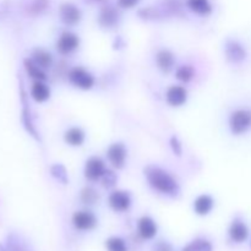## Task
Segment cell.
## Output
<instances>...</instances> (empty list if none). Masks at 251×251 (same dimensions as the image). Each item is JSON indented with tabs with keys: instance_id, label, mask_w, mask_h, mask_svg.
<instances>
[{
	"instance_id": "cell-1",
	"label": "cell",
	"mask_w": 251,
	"mask_h": 251,
	"mask_svg": "<svg viewBox=\"0 0 251 251\" xmlns=\"http://www.w3.org/2000/svg\"><path fill=\"white\" fill-rule=\"evenodd\" d=\"M146 176L150 185L159 193L173 195L178 191L179 186L176 180L163 169L157 168V167H149L146 169Z\"/></svg>"
},
{
	"instance_id": "cell-2",
	"label": "cell",
	"mask_w": 251,
	"mask_h": 251,
	"mask_svg": "<svg viewBox=\"0 0 251 251\" xmlns=\"http://www.w3.org/2000/svg\"><path fill=\"white\" fill-rule=\"evenodd\" d=\"M230 130L233 134L242 135L251 127V112L245 109L235 110L229 118Z\"/></svg>"
},
{
	"instance_id": "cell-3",
	"label": "cell",
	"mask_w": 251,
	"mask_h": 251,
	"mask_svg": "<svg viewBox=\"0 0 251 251\" xmlns=\"http://www.w3.org/2000/svg\"><path fill=\"white\" fill-rule=\"evenodd\" d=\"M69 80L74 86L81 90H90L95 85L93 76L82 68H74L69 73Z\"/></svg>"
},
{
	"instance_id": "cell-4",
	"label": "cell",
	"mask_w": 251,
	"mask_h": 251,
	"mask_svg": "<svg viewBox=\"0 0 251 251\" xmlns=\"http://www.w3.org/2000/svg\"><path fill=\"white\" fill-rule=\"evenodd\" d=\"M107 157L109 159L110 164L114 168L120 169L124 167L125 161H126V149L123 144L117 142V144L110 145L107 151Z\"/></svg>"
},
{
	"instance_id": "cell-5",
	"label": "cell",
	"mask_w": 251,
	"mask_h": 251,
	"mask_svg": "<svg viewBox=\"0 0 251 251\" xmlns=\"http://www.w3.org/2000/svg\"><path fill=\"white\" fill-rule=\"evenodd\" d=\"M105 173L104 163L98 157H91L85 166V176L91 181H96L103 176Z\"/></svg>"
},
{
	"instance_id": "cell-6",
	"label": "cell",
	"mask_w": 251,
	"mask_h": 251,
	"mask_svg": "<svg viewBox=\"0 0 251 251\" xmlns=\"http://www.w3.org/2000/svg\"><path fill=\"white\" fill-rule=\"evenodd\" d=\"M108 202H109V206L117 212H124V211H127L131 206V198L127 193L125 191H113L109 195V199H108Z\"/></svg>"
},
{
	"instance_id": "cell-7",
	"label": "cell",
	"mask_w": 251,
	"mask_h": 251,
	"mask_svg": "<svg viewBox=\"0 0 251 251\" xmlns=\"http://www.w3.org/2000/svg\"><path fill=\"white\" fill-rule=\"evenodd\" d=\"M73 223L76 229L91 230L97 225V218L88 211H78L73 216Z\"/></svg>"
},
{
	"instance_id": "cell-8",
	"label": "cell",
	"mask_w": 251,
	"mask_h": 251,
	"mask_svg": "<svg viewBox=\"0 0 251 251\" xmlns=\"http://www.w3.org/2000/svg\"><path fill=\"white\" fill-rule=\"evenodd\" d=\"M78 44H80V39L75 33L64 32L56 42V49L61 54H70L77 48Z\"/></svg>"
},
{
	"instance_id": "cell-9",
	"label": "cell",
	"mask_w": 251,
	"mask_h": 251,
	"mask_svg": "<svg viewBox=\"0 0 251 251\" xmlns=\"http://www.w3.org/2000/svg\"><path fill=\"white\" fill-rule=\"evenodd\" d=\"M59 15H60L61 21L68 26H74V25L78 24L81 20V11L77 6L73 4L65 2L60 6L59 10Z\"/></svg>"
},
{
	"instance_id": "cell-10",
	"label": "cell",
	"mask_w": 251,
	"mask_h": 251,
	"mask_svg": "<svg viewBox=\"0 0 251 251\" xmlns=\"http://www.w3.org/2000/svg\"><path fill=\"white\" fill-rule=\"evenodd\" d=\"M167 102L173 107H180L188 100V91L181 86H172L167 91Z\"/></svg>"
},
{
	"instance_id": "cell-11",
	"label": "cell",
	"mask_w": 251,
	"mask_h": 251,
	"mask_svg": "<svg viewBox=\"0 0 251 251\" xmlns=\"http://www.w3.org/2000/svg\"><path fill=\"white\" fill-rule=\"evenodd\" d=\"M226 55H227L228 60L233 61V63H240L247 58V51L242 44L235 41H230L226 46Z\"/></svg>"
},
{
	"instance_id": "cell-12",
	"label": "cell",
	"mask_w": 251,
	"mask_h": 251,
	"mask_svg": "<svg viewBox=\"0 0 251 251\" xmlns=\"http://www.w3.org/2000/svg\"><path fill=\"white\" fill-rule=\"evenodd\" d=\"M249 235V229H248L247 225L242 222L240 220H235L234 222L230 225L229 228V237L233 242L235 243H243L248 239Z\"/></svg>"
},
{
	"instance_id": "cell-13",
	"label": "cell",
	"mask_w": 251,
	"mask_h": 251,
	"mask_svg": "<svg viewBox=\"0 0 251 251\" xmlns=\"http://www.w3.org/2000/svg\"><path fill=\"white\" fill-rule=\"evenodd\" d=\"M139 233L144 239H152L157 234V225L150 217H142L139 221Z\"/></svg>"
},
{
	"instance_id": "cell-14",
	"label": "cell",
	"mask_w": 251,
	"mask_h": 251,
	"mask_svg": "<svg viewBox=\"0 0 251 251\" xmlns=\"http://www.w3.org/2000/svg\"><path fill=\"white\" fill-rule=\"evenodd\" d=\"M213 208V200L208 195H201L194 202V210L198 215L206 216L211 212Z\"/></svg>"
},
{
	"instance_id": "cell-15",
	"label": "cell",
	"mask_w": 251,
	"mask_h": 251,
	"mask_svg": "<svg viewBox=\"0 0 251 251\" xmlns=\"http://www.w3.org/2000/svg\"><path fill=\"white\" fill-rule=\"evenodd\" d=\"M31 96L36 102H44L50 96V90L43 81H36L32 86Z\"/></svg>"
},
{
	"instance_id": "cell-16",
	"label": "cell",
	"mask_w": 251,
	"mask_h": 251,
	"mask_svg": "<svg viewBox=\"0 0 251 251\" xmlns=\"http://www.w3.org/2000/svg\"><path fill=\"white\" fill-rule=\"evenodd\" d=\"M188 6L191 11L201 16L210 15L212 11V5L210 0H188Z\"/></svg>"
},
{
	"instance_id": "cell-17",
	"label": "cell",
	"mask_w": 251,
	"mask_h": 251,
	"mask_svg": "<svg viewBox=\"0 0 251 251\" xmlns=\"http://www.w3.org/2000/svg\"><path fill=\"white\" fill-rule=\"evenodd\" d=\"M157 65L164 73H169L174 66V55L169 50H161L157 54Z\"/></svg>"
},
{
	"instance_id": "cell-18",
	"label": "cell",
	"mask_w": 251,
	"mask_h": 251,
	"mask_svg": "<svg viewBox=\"0 0 251 251\" xmlns=\"http://www.w3.org/2000/svg\"><path fill=\"white\" fill-rule=\"evenodd\" d=\"M64 140L70 146H81L85 141V132L78 127H71L64 135Z\"/></svg>"
},
{
	"instance_id": "cell-19",
	"label": "cell",
	"mask_w": 251,
	"mask_h": 251,
	"mask_svg": "<svg viewBox=\"0 0 251 251\" xmlns=\"http://www.w3.org/2000/svg\"><path fill=\"white\" fill-rule=\"evenodd\" d=\"M118 21V12L113 7L108 6L100 11V24L103 27H112L117 24Z\"/></svg>"
},
{
	"instance_id": "cell-20",
	"label": "cell",
	"mask_w": 251,
	"mask_h": 251,
	"mask_svg": "<svg viewBox=\"0 0 251 251\" xmlns=\"http://www.w3.org/2000/svg\"><path fill=\"white\" fill-rule=\"evenodd\" d=\"M33 61L42 69L49 68L53 63V58H51L50 54L46 50H42V49H37L33 53Z\"/></svg>"
},
{
	"instance_id": "cell-21",
	"label": "cell",
	"mask_w": 251,
	"mask_h": 251,
	"mask_svg": "<svg viewBox=\"0 0 251 251\" xmlns=\"http://www.w3.org/2000/svg\"><path fill=\"white\" fill-rule=\"evenodd\" d=\"M25 68L31 77L36 78L37 81L46 80V74L43 73L42 68H39L33 60H25Z\"/></svg>"
},
{
	"instance_id": "cell-22",
	"label": "cell",
	"mask_w": 251,
	"mask_h": 251,
	"mask_svg": "<svg viewBox=\"0 0 251 251\" xmlns=\"http://www.w3.org/2000/svg\"><path fill=\"white\" fill-rule=\"evenodd\" d=\"M183 251H212V244L206 239H195L189 243Z\"/></svg>"
},
{
	"instance_id": "cell-23",
	"label": "cell",
	"mask_w": 251,
	"mask_h": 251,
	"mask_svg": "<svg viewBox=\"0 0 251 251\" xmlns=\"http://www.w3.org/2000/svg\"><path fill=\"white\" fill-rule=\"evenodd\" d=\"M98 199H100V195L93 188H85L81 191V201L86 205H93L97 202Z\"/></svg>"
},
{
	"instance_id": "cell-24",
	"label": "cell",
	"mask_w": 251,
	"mask_h": 251,
	"mask_svg": "<svg viewBox=\"0 0 251 251\" xmlns=\"http://www.w3.org/2000/svg\"><path fill=\"white\" fill-rule=\"evenodd\" d=\"M194 69L190 65H183L176 70V78L181 82H188L193 78Z\"/></svg>"
},
{
	"instance_id": "cell-25",
	"label": "cell",
	"mask_w": 251,
	"mask_h": 251,
	"mask_svg": "<svg viewBox=\"0 0 251 251\" xmlns=\"http://www.w3.org/2000/svg\"><path fill=\"white\" fill-rule=\"evenodd\" d=\"M107 249L108 251H127L126 244L120 238H110L107 240Z\"/></svg>"
},
{
	"instance_id": "cell-26",
	"label": "cell",
	"mask_w": 251,
	"mask_h": 251,
	"mask_svg": "<svg viewBox=\"0 0 251 251\" xmlns=\"http://www.w3.org/2000/svg\"><path fill=\"white\" fill-rule=\"evenodd\" d=\"M100 179H102L103 185H104L105 188H110V186L114 185L115 181H117V176H115V174L109 171H105V173L103 174V176Z\"/></svg>"
},
{
	"instance_id": "cell-27",
	"label": "cell",
	"mask_w": 251,
	"mask_h": 251,
	"mask_svg": "<svg viewBox=\"0 0 251 251\" xmlns=\"http://www.w3.org/2000/svg\"><path fill=\"white\" fill-rule=\"evenodd\" d=\"M140 0H118V4L120 7H124V9H131L135 5L139 4Z\"/></svg>"
},
{
	"instance_id": "cell-28",
	"label": "cell",
	"mask_w": 251,
	"mask_h": 251,
	"mask_svg": "<svg viewBox=\"0 0 251 251\" xmlns=\"http://www.w3.org/2000/svg\"><path fill=\"white\" fill-rule=\"evenodd\" d=\"M9 251H28V250H27L26 248L24 247V245L20 244L19 242H16V240L10 239V242H9Z\"/></svg>"
},
{
	"instance_id": "cell-29",
	"label": "cell",
	"mask_w": 251,
	"mask_h": 251,
	"mask_svg": "<svg viewBox=\"0 0 251 251\" xmlns=\"http://www.w3.org/2000/svg\"><path fill=\"white\" fill-rule=\"evenodd\" d=\"M153 251H172V247L168 243L159 242L158 244H156L153 247Z\"/></svg>"
}]
</instances>
